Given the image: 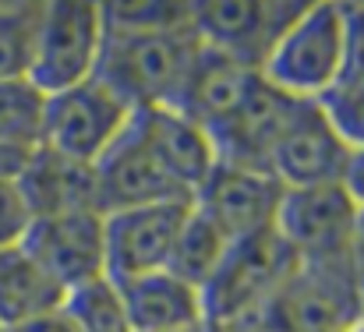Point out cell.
Returning <instances> with one entry per match:
<instances>
[{
  "label": "cell",
  "instance_id": "cell-19",
  "mask_svg": "<svg viewBox=\"0 0 364 332\" xmlns=\"http://www.w3.org/2000/svg\"><path fill=\"white\" fill-rule=\"evenodd\" d=\"M64 290L39 269V262L18 244L0 251V329L53 315L64 308Z\"/></svg>",
  "mask_w": 364,
  "mask_h": 332
},
{
  "label": "cell",
  "instance_id": "cell-4",
  "mask_svg": "<svg viewBox=\"0 0 364 332\" xmlns=\"http://www.w3.org/2000/svg\"><path fill=\"white\" fill-rule=\"evenodd\" d=\"M343 75V11L340 4H304L272 46L262 78L290 100L318 103Z\"/></svg>",
  "mask_w": 364,
  "mask_h": 332
},
{
  "label": "cell",
  "instance_id": "cell-27",
  "mask_svg": "<svg viewBox=\"0 0 364 332\" xmlns=\"http://www.w3.org/2000/svg\"><path fill=\"white\" fill-rule=\"evenodd\" d=\"M343 11V75L364 78V4H340Z\"/></svg>",
  "mask_w": 364,
  "mask_h": 332
},
{
  "label": "cell",
  "instance_id": "cell-15",
  "mask_svg": "<svg viewBox=\"0 0 364 332\" xmlns=\"http://www.w3.org/2000/svg\"><path fill=\"white\" fill-rule=\"evenodd\" d=\"M14 184L32 220L57 216V213H100L96 166L57 156L46 145H36L25 156V166Z\"/></svg>",
  "mask_w": 364,
  "mask_h": 332
},
{
  "label": "cell",
  "instance_id": "cell-9",
  "mask_svg": "<svg viewBox=\"0 0 364 332\" xmlns=\"http://www.w3.org/2000/svg\"><path fill=\"white\" fill-rule=\"evenodd\" d=\"M304 11V4L294 0H255V4H191V21L198 39L230 57L234 64H241L247 71H262L272 46L279 43V36L290 28V21Z\"/></svg>",
  "mask_w": 364,
  "mask_h": 332
},
{
  "label": "cell",
  "instance_id": "cell-18",
  "mask_svg": "<svg viewBox=\"0 0 364 332\" xmlns=\"http://www.w3.org/2000/svg\"><path fill=\"white\" fill-rule=\"evenodd\" d=\"M141 131L149 134V141L156 145V152L163 156L166 170L173 173V181L188 191V198L195 195V188L209 177V170L220 163L216 145L209 138V131L202 124H195L191 117H184L173 107H149V110H134Z\"/></svg>",
  "mask_w": 364,
  "mask_h": 332
},
{
  "label": "cell",
  "instance_id": "cell-23",
  "mask_svg": "<svg viewBox=\"0 0 364 332\" xmlns=\"http://www.w3.org/2000/svg\"><path fill=\"white\" fill-rule=\"evenodd\" d=\"M43 4H0V82L28 78Z\"/></svg>",
  "mask_w": 364,
  "mask_h": 332
},
{
  "label": "cell",
  "instance_id": "cell-11",
  "mask_svg": "<svg viewBox=\"0 0 364 332\" xmlns=\"http://www.w3.org/2000/svg\"><path fill=\"white\" fill-rule=\"evenodd\" d=\"M96 188H100L103 216L117 209H131V205H152V202H191L188 191L166 170L149 134L141 131L138 117H131L124 134L100 156Z\"/></svg>",
  "mask_w": 364,
  "mask_h": 332
},
{
  "label": "cell",
  "instance_id": "cell-21",
  "mask_svg": "<svg viewBox=\"0 0 364 332\" xmlns=\"http://www.w3.org/2000/svg\"><path fill=\"white\" fill-rule=\"evenodd\" d=\"M46 96L28 78L0 82V145L32 152L43 138Z\"/></svg>",
  "mask_w": 364,
  "mask_h": 332
},
{
  "label": "cell",
  "instance_id": "cell-13",
  "mask_svg": "<svg viewBox=\"0 0 364 332\" xmlns=\"http://www.w3.org/2000/svg\"><path fill=\"white\" fill-rule=\"evenodd\" d=\"M191 213V202H152L103 216L107 230V276L131 279L159 272L170 262L173 240Z\"/></svg>",
  "mask_w": 364,
  "mask_h": 332
},
{
  "label": "cell",
  "instance_id": "cell-24",
  "mask_svg": "<svg viewBox=\"0 0 364 332\" xmlns=\"http://www.w3.org/2000/svg\"><path fill=\"white\" fill-rule=\"evenodd\" d=\"M103 25L124 32H163L191 25V4H103Z\"/></svg>",
  "mask_w": 364,
  "mask_h": 332
},
{
  "label": "cell",
  "instance_id": "cell-28",
  "mask_svg": "<svg viewBox=\"0 0 364 332\" xmlns=\"http://www.w3.org/2000/svg\"><path fill=\"white\" fill-rule=\"evenodd\" d=\"M0 332H78L75 322L68 318V311H53V315H43V318H32V322H21V326H11V329Z\"/></svg>",
  "mask_w": 364,
  "mask_h": 332
},
{
  "label": "cell",
  "instance_id": "cell-5",
  "mask_svg": "<svg viewBox=\"0 0 364 332\" xmlns=\"http://www.w3.org/2000/svg\"><path fill=\"white\" fill-rule=\"evenodd\" d=\"M103 50V4H43L28 82L43 92H64L96 75Z\"/></svg>",
  "mask_w": 364,
  "mask_h": 332
},
{
  "label": "cell",
  "instance_id": "cell-7",
  "mask_svg": "<svg viewBox=\"0 0 364 332\" xmlns=\"http://www.w3.org/2000/svg\"><path fill=\"white\" fill-rule=\"evenodd\" d=\"M361 205L343 184L283 188L276 233L297 255V262H340L350 258V240Z\"/></svg>",
  "mask_w": 364,
  "mask_h": 332
},
{
  "label": "cell",
  "instance_id": "cell-1",
  "mask_svg": "<svg viewBox=\"0 0 364 332\" xmlns=\"http://www.w3.org/2000/svg\"><path fill=\"white\" fill-rule=\"evenodd\" d=\"M202 39L191 25L163 32H124L103 25L96 78L117 92L131 110L173 107Z\"/></svg>",
  "mask_w": 364,
  "mask_h": 332
},
{
  "label": "cell",
  "instance_id": "cell-29",
  "mask_svg": "<svg viewBox=\"0 0 364 332\" xmlns=\"http://www.w3.org/2000/svg\"><path fill=\"white\" fill-rule=\"evenodd\" d=\"M343 188L358 205H364V149H350V159L343 170Z\"/></svg>",
  "mask_w": 364,
  "mask_h": 332
},
{
  "label": "cell",
  "instance_id": "cell-16",
  "mask_svg": "<svg viewBox=\"0 0 364 332\" xmlns=\"http://www.w3.org/2000/svg\"><path fill=\"white\" fill-rule=\"evenodd\" d=\"M114 283L134 332H191L205 326L202 290L177 279L166 269Z\"/></svg>",
  "mask_w": 364,
  "mask_h": 332
},
{
  "label": "cell",
  "instance_id": "cell-17",
  "mask_svg": "<svg viewBox=\"0 0 364 332\" xmlns=\"http://www.w3.org/2000/svg\"><path fill=\"white\" fill-rule=\"evenodd\" d=\"M258 71H247L241 64H234L230 57L209 50L205 43L195 53V64L173 100V110H181L184 117H191L195 124H202L209 134L241 107L247 85L255 82Z\"/></svg>",
  "mask_w": 364,
  "mask_h": 332
},
{
  "label": "cell",
  "instance_id": "cell-33",
  "mask_svg": "<svg viewBox=\"0 0 364 332\" xmlns=\"http://www.w3.org/2000/svg\"><path fill=\"white\" fill-rule=\"evenodd\" d=\"M191 332H216V329H213V326L205 322V326H198V329H191Z\"/></svg>",
  "mask_w": 364,
  "mask_h": 332
},
{
  "label": "cell",
  "instance_id": "cell-10",
  "mask_svg": "<svg viewBox=\"0 0 364 332\" xmlns=\"http://www.w3.org/2000/svg\"><path fill=\"white\" fill-rule=\"evenodd\" d=\"M350 145L340 138L322 103H297L269 152V173L283 188L343 184Z\"/></svg>",
  "mask_w": 364,
  "mask_h": 332
},
{
  "label": "cell",
  "instance_id": "cell-26",
  "mask_svg": "<svg viewBox=\"0 0 364 332\" xmlns=\"http://www.w3.org/2000/svg\"><path fill=\"white\" fill-rule=\"evenodd\" d=\"M28 223H32V216H28V205H25L18 184L14 181H0V251L18 247L25 230H28Z\"/></svg>",
  "mask_w": 364,
  "mask_h": 332
},
{
  "label": "cell",
  "instance_id": "cell-12",
  "mask_svg": "<svg viewBox=\"0 0 364 332\" xmlns=\"http://www.w3.org/2000/svg\"><path fill=\"white\" fill-rule=\"evenodd\" d=\"M279 202H283V184L272 173L244 170L230 163H216L191 195V209L213 223L227 240L272 230Z\"/></svg>",
  "mask_w": 364,
  "mask_h": 332
},
{
  "label": "cell",
  "instance_id": "cell-3",
  "mask_svg": "<svg viewBox=\"0 0 364 332\" xmlns=\"http://www.w3.org/2000/svg\"><path fill=\"white\" fill-rule=\"evenodd\" d=\"M255 318L272 332H361L364 290L350 258L297 262L290 279Z\"/></svg>",
  "mask_w": 364,
  "mask_h": 332
},
{
  "label": "cell",
  "instance_id": "cell-22",
  "mask_svg": "<svg viewBox=\"0 0 364 332\" xmlns=\"http://www.w3.org/2000/svg\"><path fill=\"white\" fill-rule=\"evenodd\" d=\"M64 311L78 332H134L117 294V283L110 276L71 290L64 297Z\"/></svg>",
  "mask_w": 364,
  "mask_h": 332
},
{
  "label": "cell",
  "instance_id": "cell-8",
  "mask_svg": "<svg viewBox=\"0 0 364 332\" xmlns=\"http://www.w3.org/2000/svg\"><path fill=\"white\" fill-rule=\"evenodd\" d=\"M21 247L64 290H78L107 276V230L103 213H57L28 223Z\"/></svg>",
  "mask_w": 364,
  "mask_h": 332
},
{
  "label": "cell",
  "instance_id": "cell-6",
  "mask_svg": "<svg viewBox=\"0 0 364 332\" xmlns=\"http://www.w3.org/2000/svg\"><path fill=\"white\" fill-rule=\"evenodd\" d=\"M131 117L134 110L92 75L82 85L46 96L39 145H46L57 156H68L75 163L96 166L100 156L124 134Z\"/></svg>",
  "mask_w": 364,
  "mask_h": 332
},
{
  "label": "cell",
  "instance_id": "cell-34",
  "mask_svg": "<svg viewBox=\"0 0 364 332\" xmlns=\"http://www.w3.org/2000/svg\"><path fill=\"white\" fill-rule=\"evenodd\" d=\"M361 332H364V329H361Z\"/></svg>",
  "mask_w": 364,
  "mask_h": 332
},
{
  "label": "cell",
  "instance_id": "cell-32",
  "mask_svg": "<svg viewBox=\"0 0 364 332\" xmlns=\"http://www.w3.org/2000/svg\"><path fill=\"white\" fill-rule=\"evenodd\" d=\"M216 329V326H213ZM216 332H272V329H265L258 318H244V322H234V326H220Z\"/></svg>",
  "mask_w": 364,
  "mask_h": 332
},
{
  "label": "cell",
  "instance_id": "cell-14",
  "mask_svg": "<svg viewBox=\"0 0 364 332\" xmlns=\"http://www.w3.org/2000/svg\"><path fill=\"white\" fill-rule=\"evenodd\" d=\"M297 103H301V100L283 96V92L272 89V85L262 78V71H258L255 82H251L247 92H244L241 107L209 134L213 145H216L220 163L269 173V152H272V145H276V134L283 131L287 117H290V110H294Z\"/></svg>",
  "mask_w": 364,
  "mask_h": 332
},
{
  "label": "cell",
  "instance_id": "cell-31",
  "mask_svg": "<svg viewBox=\"0 0 364 332\" xmlns=\"http://www.w3.org/2000/svg\"><path fill=\"white\" fill-rule=\"evenodd\" d=\"M25 156H28V152H21V149L0 145V181H18V173H21V166H25Z\"/></svg>",
  "mask_w": 364,
  "mask_h": 332
},
{
  "label": "cell",
  "instance_id": "cell-30",
  "mask_svg": "<svg viewBox=\"0 0 364 332\" xmlns=\"http://www.w3.org/2000/svg\"><path fill=\"white\" fill-rule=\"evenodd\" d=\"M350 269H354V276H358V283H361V290H364V205H361V213H358L354 240H350Z\"/></svg>",
  "mask_w": 364,
  "mask_h": 332
},
{
  "label": "cell",
  "instance_id": "cell-2",
  "mask_svg": "<svg viewBox=\"0 0 364 332\" xmlns=\"http://www.w3.org/2000/svg\"><path fill=\"white\" fill-rule=\"evenodd\" d=\"M294 269H297V255L287 247L276 226L230 240L216 272L202 287L205 322L220 329L262 315Z\"/></svg>",
  "mask_w": 364,
  "mask_h": 332
},
{
  "label": "cell",
  "instance_id": "cell-20",
  "mask_svg": "<svg viewBox=\"0 0 364 332\" xmlns=\"http://www.w3.org/2000/svg\"><path fill=\"white\" fill-rule=\"evenodd\" d=\"M227 244H230V240H227L213 223L202 220V216L191 209L184 226H181V233H177V240H173L166 272H173L177 279H184V283H191L195 290H202V287L209 283V276L216 272V265H220Z\"/></svg>",
  "mask_w": 364,
  "mask_h": 332
},
{
  "label": "cell",
  "instance_id": "cell-25",
  "mask_svg": "<svg viewBox=\"0 0 364 332\" xmlns=\"http://www.w3.org/2000/svg\"><path fill=\"white\" fill-rule=\"evenodd\" d=\"M318 103L340 138L350 149H364V78H340Z\"/></svg>",
  "mask_w": 364,
  "mask_h": 332
}]
</instances>
